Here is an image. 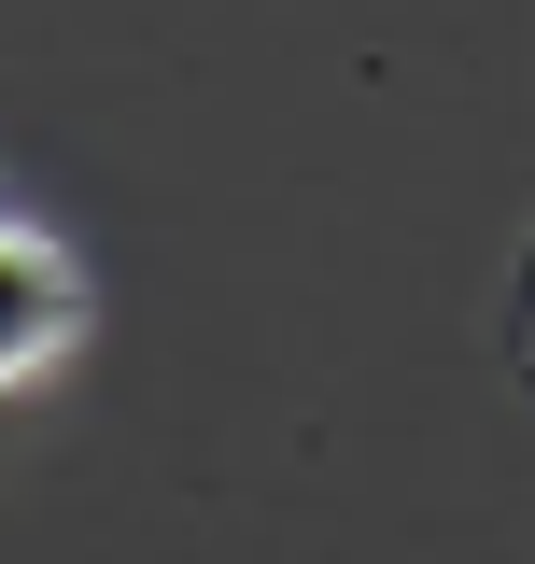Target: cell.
Listing matches in <instances>:
<instances>
[{
  "instance_id": "1",
  "label": "cell",
  "mask_w": 535,
  "mask_h": 564,
  "mask_svg": "<svg viewBox=\"0 0 535 564\" xmlns=\"http://www.w3.org/2000/svg\"><path fill=\"white\" fill-rule=\"evenodd\" d=\"M0 269H14V339H0V381H14V395H43L70 352H85V254L43 226V198H14V212H0Z\"/></svg>"
},
{
  "instance_id": "2",
  "label": "cell",
  "mask_w": 535,
  "mask_h": 564,
  "mask_svg": "<svg viewBox=\"0 0 535 564\" xmlns=\"http://www.w3.org/2000/svg\"><path fill=\"white\" fill-rule=\"evenodd\" d=\"M507 367L535 381V254H522V282H507Z\"/></svg>"
}]
</instances>
